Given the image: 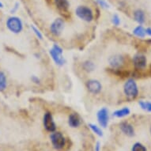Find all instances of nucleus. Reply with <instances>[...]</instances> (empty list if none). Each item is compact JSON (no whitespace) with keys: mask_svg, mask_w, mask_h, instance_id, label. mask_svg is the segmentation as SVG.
Returning <instances> with one entry per match:
<instances>
[{"mask_svg":"<svg viewBox=\"0 0 151 151\" xmlns=\"http://www.w3.org/2000/svg\"><path fill=\"white\" fill-rule=\"evenodd\" d=\"M18 6H19V4H18V3H16V5H15L14 8V10H11V13H12V14H13V13H14L15 11L17 10V8H18Z\"/></svg>","mask_w":151,"mask_h":151,"instance_id":"obj_29","label":"nucleus"},{"mask_svg":"<svg viewBox=\"0 0 151 151\" xmlns=\"http://www.w3.org/2000/svg\"><path fill=\"white\" fill-rule=\"evenodd\" d=\"M75 14L81 20L86 22H91L94 18L93 10L86 6H78L75 10Z\"/></svg>","mask_w":151,"mask_h":151,"instance_id":"obj_3","label":"nucleus"},{"mask_svg":"<svg viewBox=\"0 0 151 151\" xmlns=\"http://www.w3.org/2000/svg\"><path fill=\"white\" fill-rule=\"evenodd\" d=\"M51 141H52V146L56 150H61L64 147L66 144V139H65L63 134L59 131H54L52 132L50 136Z\"/></svg>","mask_w":151,"mask_h":151,"instance_id":"obj_5","label":"nucleus"},{"mask_svg":"<svg viewBox=\"0 0 151 151\" xmlns=\"http://www.w3.org/2000/svg\"><path fill=\"white\" fill-rule=\"evenodd\" d=\"M101 150V143L100 142H97L95 146V151H100Z\"/></svg>","mask_w":151,"mask_h":151,"instance_id":"obj_27","label":"nucleus"},{"mask_svg":"<svg viewBox=\"0 0 151 151\" xmlns=\"http://www.w3.org/2000/svg\"><path fill=\"white\" fill-rule=\"evenodd\" d=\"M31 29L32 30V32H34V34L36 35V37H37L39 40H43V34L34 25H31Z\"/></svg>","mask_w":151,"mask_h":151,"instance_id":"obj_23","label":"nucleus"},{"mask_svg":"<svg viewBox=\"0 0 151 151\" xmlns=\"http://www.w3.org/2000/svg\"><path fill=\"white\" fill-rule=\"evenodd\" d=\"M147 60L144 55H135L133 58V64L136 70H142L146 67Z\"/></svg>","mask_w":151,"mask_h":151,"instance_id":"obj_10","label":"nucleus"},{"mask_svg":"<svg viewBox=\"0 0 151 151\" xmlns=\"http://www.w3.org/2000/svg\"><path fill=\"white\" fill-rule=\"evenodd\" d=\"M65 22L63 18H56L55 19L50 25V32L55 37H60L62 34L63 31L64 29Z\"/></svg>","mask_w":151,"mask_h":151,"instance_id":"obj_6","label":"nucleus"},{"mask_svg":"<svg viewBox=\"0 0 151 151\" xmlns=\"http://www.w3.org/2000/svg\"><path fill=\"white\" fill-rule=\"evenodd\" d=\"M134 19L139 25H142L146 21V15L142 10L138 9L134 12Z\"/></svg>","mask_w":151,"mask_h":151,"instance_id":"obj_15","label":"nucleus"},{"mask_svg":"<svg viewBox=\"0 0 151 151\" xmlns=\"http://www.w3.org/2000/svg\"><path fill=\"white\" fill-rule=\"evenodd\" d=\"M6 27L13 33H20L23 29L22 21L21 20L20 17L16 16L9 17L6 21Z\"/></svg>","mask_w":151,"mask_h":151,"instance_id":"obj_4","label":"nucleus"},{"mask_svg":"<svg viewBox=\"0 0 151 151\" xmlns=\"http://www.w3.org/2000/svg\"><path fill=\"white\" fill-rule=\"evenodd\" d=\"M86 89L90 93L93 95L99 94L102 90L101 83L97 79H89L86 83Z\"/></svg>","mask_w":151,"mask_h":151,"instance_id":"obj_9","label":"nucleus"},{"mask_svg":"<svg viewBox=\"0 0 151 151\" xmlns=\"http://www.w3.org/2000/svg\"><path fill=\"white\" fill-rule=\"evenodd\" d=\"M82 68L84 69L85 71L86 72H92L95 69V64L93 62H92L91 60H86L82 63Z\"/></svg>","mask_w":151,"mask_h":151,"instance_id":"obj_18","label":"nucleus"},{"mask_svg":"<svg viewBox=\"0 0 151 151\" xmlns=\"http://www.w3.org/2000/svg\"><path fill=\"white\" fill-rule=\"evenodd\" d=\"M31 80H32V82H33V83H35V84H40V78L37 77V76H36V75H32V77H31Z\"/></svg>","mask_w":151,"mask_h":151,"instance_id":"obj_26","label":"nucleus"},{"mask_svg":"<svg viewBox=\"0 0 151 151\" xmlns=\"http://www.w3.org/2000/svg\"><path fill=\"white\" fill-rule=\"evenodd\" d=\"M139 104L140 105L142 109H143L145 111H151V102L140 101L139 102Z\"/></svg>","mask_w":151,"mask_h":151,"instance_id":"obj_21","label":"nucleus"},{"mask_svg":"<svg viewBox=\"0 0 151 151\" xmlns=\"http://www.w3.org/2000/svg\"><path fill=\"white\" fill-rule=\"evenodd\" d=\"M124 93L128 99H135L139 95V88L137 83L134 79L130 78L127 80V82L124 85Z\"/></svg>","mask_w":151,"mask_h":151,"instance_id":"obj_1","label":"nucleus"},{"mask_svg":"<svg viewBox=\"0 0 151 151\" xmlns=\"http://www.w3.org/2000/svg\"><path fill=\"white\" fill-rule=\"evenodd\" d=\"M63 50L60 45L54 44L52 47L49 50V54L51 57L55 62V63L59 66V67H62L65 64L66 60L63 57Z\"/></svg>","mask_w":151,"mask_h":151,"instance_id":"obj_2","label":"nucleus"},{"mask_svg":"<svg viewBox=\"0 0 151 151\" xmlns=\"http://www.w3.org/2000/svg\"><path fill=\"white\" fill-rule=\"evenodd\" d=\"M119 128L124 134L128 137H133L134 135V130L133 126L128 122H121L119 124Z\"/></svg>","mask_w":151,"mask_h":151,"instance_id":"obj_12","label":"nucleus"},{"mask_svg":"<svg viewBox=\"0 0 151 151\" xmlns=\"http://www.w3.org/2000/svg\"><path fill=\"white\" fill-rule=\"evenodd\" d=\"M111 22L115 26H119L120 24V18L118 16V14H114L111 17Z\"/></svg>","mask_w":151,"mask_h":151,"instance_id":"obj_24","label":"nucleus"},{"mask_svg":"<svg viewBox=\"0 0 151 151\" xmlns=\"http://www.w3.org/2000/svg\"><path fill=\"white\" fill-rule=\"evenodd\" d=\"M43 124H44V127L46 129V131H47L48 132L52 133V132H54L56 130V124L55 123L52 114L49 111L45 112V115H44Z\"/></svg>","mask_w":151,"mask_h":151,"instance_id":"obj_7","label":"nucleus"},{"mask_svg":"<svg viewBox=\"0 0 151 151\" xmlns=\"http://www.w3.org/2000/svg\"><path fill=\"white\" fill-rule=\"evenodd\" d=\"M97 119L98 124L102 127H107L109 121V111L106 108H101L97 112Z\"/></svg>","mask_w":151,"mask_h":151,"instance_id":"obj_8","label":"nucleus"},{"mask_svg":"<svg viewBox=\"0 0 151 151\" xmlns=\"http://www.w3.org/2000/svg\"><path fill=\"white\" fill-rule=\"evenodd\" d=\"M97 3L103 9H108V8H109V3H107L105 0H97Z\"/></svg>","mask_w":151,"mask_h":151,"instance_id":"obj_25","label":"nucleus"},{"mask_svg":"<svg viewBox=\"0 0 151 151\" xmlns=\"http://www.w3.org/2000/svg\"><path fill=\"white\" fill-rule=\"evenodd\" d=\"M132 151H147L146 146H143L142 144L140 142H136L134 143L132 146Z\"/></svg>","mask_w":151,"mask_h":151,"instance_id":"obj_22","label":"nucleus"},{"mask_svg":"<svg viewBox=\"0 0 151 151\" xmlns=\"http://www.w3.org/2000/svg\"><path fill=\"white\" fill-rule=\"evenodd\" d=\"M89 127L91 129V131L93 132L94 134H96L99 137L103 136V131H102L101 128L100 127L94 124H89Z\"/></svg>","mask_w":151,"mask_h":151,"instance_id":"obj_20","label":"nucleus"},{"mask_svg":"<svg viewBox=\"0 0 151 151\" xmlns=\"http://www.w3.org/2000/svg\"><path fill=\"white\" fill-rule=\"evenodd\" d=\"M131 113V110L127 107H124L123 109H118L112 113V116L116 118H124V117L128 116Z\"/></svg>","mask_w":151,"mask_h":151,"instance_id":"obj_16","label":"nucleus"},{"mask_svg":"<svg viewBox=\"0 0 151 151\" xmlns=\"http://www.w3.org/2000/svg\"><path fill=\"white\" fill-rule=\"evenodd\" d=\"M133 33L134 36H136L137 37L139 38H144L146 37V29L142 26V25H138L137 27H135L133 30Z\"/></svg>","mask_w":151,"mask_h":151,"instance_id":"obj_17","label":"nucleus"},{"mask_svg":"<svg viewBox=\"0 0 151 151\" xmlns=\"http://www.w3.org/2000/svg\"><path fill=\"white\" fill-rule=\"evenodd\" d=\"M68 124L72 128H76L81 125V119L77 113H71L68 117Z\"/></svg>","mask_w":151,"mask_h":151,"instance_id":"obj_13","label":"nucleus"},{"mask_svg":"<svg viewBox=\"0 0 151 151\" xmlns=\"http://www.w3.org/2000/svg\"><path fill=\"white\" fill-rule=\"evenodd\" d=\"M109 63L111 69H119L124 65V58L120 55H115L109 58Z\"/></svg>","mask_w":151,"mask_h":151,"instance_id":"obj_11","label":"nucleus"},{"mask_svg":"<svg viewBox=\"0 0 151 151\" xmlns=\"http://www.w3.org/2000/svg\"><path fill=\"white\" fill-rule=\"evenodd\" d=\"M55 5L58 10L62 13H67L70 3L68 0H54Z\"/></svg>","mask_w":151,"mask_h":151,"instance_id":"obj_14","label":"nucleus"},{"mask_svg":"<svg viewBox=\"0 0 151 151\" xmlns=\"http://www.w3.org/2000/svg\"><path fill=\"white\" fill-rule=\"evenodd\" d=\"M146 34L151 37V28H147V29H146Z\"/></svg>","mask_w":151,"mask_h":151,"instance_id":"obj_28","label":"nucleus"},{"mask_svg":"<svg viewBox=\"0 0 151 151\" xmlns=\"http://www.w3.org/2000/svg\"><path fill=\"white\" fill-rule=\"evenodd\" d=\"M3 4L0 2V8H3Z\"/></svg>","mask_w":151,"mask_h":151,"instance_id":"obj_30","label":"nucleus"},{"mask_svg":"<svg viewBox=\"0 0 151 151\" xmlns=\"http://www.w3.org/2000/svg\"><path fill=\"white\" fill-rule=\"evenodd\" d=\"M150 71H151V65H150Z\"/></svg>","mask_w":151,"mask_h":151,"instance_id":"obj_31","label":"nucleus"},{"mask_svg":"<svg viewBox=\"0 0 151 151\" xmlns=\"http://www.w3.org/2000/svg\"><path fill=\"white\" fill-rule=\"evenodd\" d=\"M7 86L6 76L4 72L0 71V91H4Z\"/></svg>","mask_w":151,"mask_h":151,"instance_id":"obj_19","label":"nucleus"}]
</instances>
